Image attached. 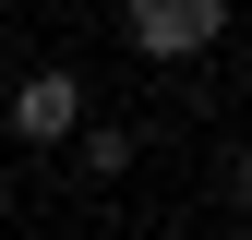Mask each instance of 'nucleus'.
I'll use <instances>...</instances> for the list:
<instances>
[{"mask_svg": "<svg viewBox=\"0 0 252 240\" xmlns=\"http://www.w3.org/2000/svg\"><path fill=\"white\" fill-rule=\"evenodd\" d=\"M72 120H84V72H24L12 84V132L24 144H72Z\"/></svg>", "mask_w": 252, "mask_h": 240, "instance_id": "obj_2", "label": "nucleus"}, {"mask_svg": "<svg viewBox=\"0 0 252 240\" xmlns=\"http://www.w3.org/2000/svg\"><path fill=\"white\" fill-rule=\"evenodd\" d=\"M120 36L144 60H204L228 36V0H120Z\"/></svg>", "mask_w": 252, "mask_h": 240, "instance_id": "obj_1", "label": "nucleus"}, {"mask_svg": "<svg viewBox=\"0 0 252 240\" xmlns=\"http://www.w3.org/2000/svg\"><path fill=\"white\" fill-rule=\"evenodd\" d=\"M72 132H84V180H120V168H132V132H120V120H72Z\"/></svg>", "mask_w": 252, "mask_h": 240, "instance_id": "obj_3", "label": "nucleus"}]
</instances>
